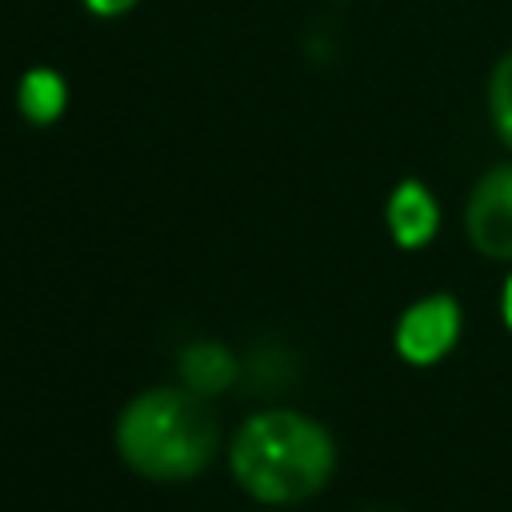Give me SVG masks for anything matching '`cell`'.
<instances>
[{
  "instance_id": "cell-1",
  "label": "cell",
  "mask_w": 512,
  "mask_h": 512,
  "mask_svg": "<svg viewBox=\"0 0 512 512\" xmlns=\"http://www.w3.org/2000/svg\"><path fill=\"white\" fill-rule=\"evenodd\" d=\"M220 448V420L208 396L192 388H148L132 396L116 416V452L120 460L160 484H180L200 476Z\"/></svg>"
},
{
  "instance_id": "cell-2",
  "label": "cell",
  "mask_w": 512,
  "mask_h": 512,
  "mask_svg": "<svg viewBox=\"0 0 512 512\" xmlns=\"http://www.w3.org/2000/svg\"><path fill=\"white\" fill-rule=\"evenodd\" d=\"M228 468L236 484L260 504H300L316 496L336 468V444L324 424L304 412L272 408L248 416L232 444Z\"/></svg>"
},
{
  "instance_id": "cell-3",
  "label": "cell",
  "mask_w": 512,
  "mask_h": 512,
  "mask_svg": "<svg viewBox=\"0 0 512 512\" xmlns=\"http://www.w3.org/2000/svg\"><path fill=\"white\" fill-rule=\"evenodd\" d=\"M468 240L488 260H512V164L488 168L464 208Z\"/></svg>"
},
{
  "instance_id": "cell-4",
  "label": "cell",
  "mask_w": 512,
  "mask_h": 512,
  "mask_svg": "<svg viewBox=\"0 0 512 512\" xmlns=\"http://www.w3.org/2000/svg\"><path fill=\"white\" fill-rule=\"evenodd\" d=\"M460 336V304L444 292L424 296L416 304L404 308L400 324H396V352L408 364H436L448 356V348Z\"/></svg>"
},
{
  "instance_id": "cell-5",
  "label": "cell",
  "mask_w": 512,
  "mask_h": 512,
  "mask_svg": "<svg viewBox=\"0 0 512 512\" xmlns=\"http://www.w3.org/2000/svg\"><path fill=\"white\" fill-rule=\"evenodd\" d=\"M388 232L400 248H420L436 236V224H440V212H436V200L432 192L420 184V180H404L392 188L388 196Z\"/></svg>"
},
{
  "instance_id": "cell-6",
  "label": "cell",
  "mask_w": 512,
  "mask_h": 512,
  "mask_svg": "<svg viewBox=\"0 0 512 512\" xmlns=\"http://www.w3.org/2000/svg\"><path fill=\"white\" fill-rule=\"evenodd\" d=\"M176 372H180V384L184 388H192V392H200V396H216V392H224V388H232L236 384V360H232V352L224 348V344H216V340H196V344H188L184 352H180V360H176Z\"/></svg>"
},
{
  "instance_id": "cell-7",
  "label": "cell",
  "mask_w": 512,
  "mask_h": 512,
  "mask_svg": "<svg viewBox=\"0 0 512 512\" xmlns=\"http://www.w3.org/2000/svg\"><path fill=\"white\" fill-rule=\"evenodd\" d=\"M16 104H20V116H24L28 124H52V120L64 112V104H68V88H64L60 72H52V68H32V72H24V80H20Z\"/></svg>"
},
{
  "instance_id": "cell-8",
  "label": "cell",
  "mask_w": 512,
  "mask_h": 512,
  "mask_svg": "<svg viewBox=\"0 0 512 512\" xmlns=\"http://www.w3.org/2000/svg\"><path fill=\"white\" fill-rule=\"evenodd\" d=\"M488 120L500 144L512 152V48L492 64L488 76Z\"/></svg>"
},
{
  "instance_id": "cell-9",
  "label": "cell",
  "mask_w": 512,
  "mask_h": 512,
  "mask_svg": "<svg viewBox=\"0 0 512 512\" xmlns=\"http://www.w3.org/2000/svg\"><path fill=\"white\" fill-rule=\"evenodd\" d=\"M136 0H84V8L88 12H96V16H120V12H128Z\"/></svg>"
},
{
  "instance_id": "cell-10",
  "label": "cell",
  "mask_w": 512,
  "mask_h": 512,
  "mask_svg": "<svg viewBox=\"0 0 512 512\" xmlns=\"http://www.w3.org/2000/svg\"><path fill=\"white\" fill-rule=\"evenodd\" d=\"M500 308H504V320H508V328H512V276H508V284H504V300H500Z\"/></svg>"
},
{
  "instance_id": "cell-11",
  "label": "cell",
  "mask_w": 512,
  "mask_h": 512,
  "mask_svg": "<svg viewBox=\"0 0 512 512\" xmlns=\"http://www.w3.org/2000/svg\"><path fill=\"white\" fill-rule=\"evenodd\" d=\"M372 512H400V508H372Z\"/></svg>"
}]
</instances>
